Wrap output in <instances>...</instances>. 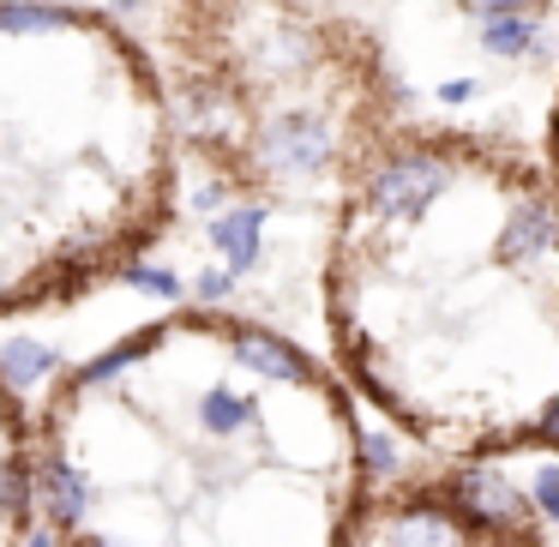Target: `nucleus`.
<instances>
[{
  "instance_id": "nucleus-1",
  "label": "nucleus",
  "mask_w": 559,
  "mask_h": 547,
  "mask_svg": "<svg viewBox=\"0 0 559 547\" xmlns=\"http://www.w3.org/2000/svg\"><path fill=\"white\" fill-rule=\"evenodd\" d=\"M331 337L427 445H559V175L481 121L403 115L331 205Z\"/></svg>"
},
{
  "instance_id": "nucleus-2",
  "label": "nucleus",
  "mask_w": 559,
  "mask_h": 547,
  "mask_svg": "<svg viewBox=\"0 0 559 547\" xmlns=\"http://www.w3.org/2000/svg\"><path fill=\"white\" fill-rule=\"evenodd\" d=\"M31 463L61 547H355L373 481L313 355L217 307L61 373Z\"/></svg>"
},
{
  "instance_id": "nucleus-3",
  "label": "nucleus",
  "mask_w": 559,
  "mask_h": 547,
  "mask_svg": "<svg viewBox=\"0 0 559 547\" xmlns=\"http://www.w3.org/2000/svg\"><path fill=\"white\" fill-rule=\"evenodd\" d=\"M187 187L139 31L91 0H0V319L145 271Z\"/></svg>"
},
{
  "instance_id": "nucleus-4",
  "label": "nucleus",
  "mask_w": 559,
  "mask_h": 547,
  "mask_svg": "<svg viewBox=\"0 0 559 547\" xmlns=\"http://www.w3.org/2000/svg\"><path fill=\"white\" fill-rule=\"evenodd\" d=\"M127 25L163 73L205 199L241 205L217 223L229 265H253L265 211L337 205L373 139L409 115L373 37L319 0H133Z\"/></svg>"
},
{
  "instance_id": "nucleus-5",
  "label": "nucleus",
  "mask_w": 559,
  "mask_h": 547,
  "mask_svg": "<svg viewBox=\"0 0 559 547\" xmlns=\"http://www.w3.org/2000/svg\"><path fill=\"white\" fill-rule=\"evenodd\" d=\"M325 13L373 37L403 109L457 121V109L493 97L499 79L523 85L547 73L559 85V0H319Z\"/></svg>"
},
{
  "instance_id": "nucleus-6",
  "label": "nucleus",
  "mask_w": 559,
  "mask_h": 547,
  "mask_svg": "<svg viewBox=\"0 0 559 547\" xmlns=\"http://www.w3.org/2000/svg\"><path fill=\"white\" fill-rule=\"evenodd\" d=\"M535 506H542L547 518L559 523V463H547V469L535 475Z\"/></svg>"
}]
</instances>
